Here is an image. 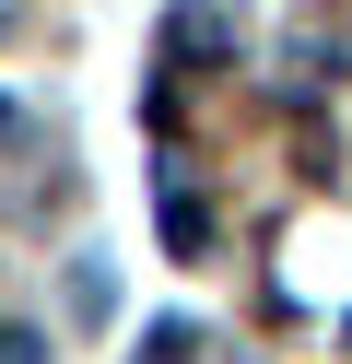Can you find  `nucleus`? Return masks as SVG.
I'll return each instance as SVG.
<instances>
[{
  "label": "nucleus",
  "instance_id": "1",
  "mask_svg": "<svg viewBox=\"0 0 352 364\" xmlns=\"http://www.w3.org/2000/svg\"><path fill=\"white\" fill-rule=\"evenodd\" d=\"M0 364H47V341L36 329H0Z\"/></svg>",
  "mask_w": 352,
  "mask_h": 364
}]
</instances>
